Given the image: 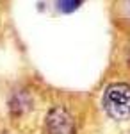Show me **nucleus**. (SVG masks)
Wrapping results in <instances>:
<instances>
[{
    "label": "nucleus",
    "instance_id": "nucleus-2",
    "mask_svg": "<svg viewBox=\"0 0 130 134\" xmlns=\"http://www.w3.org/2000/svg\"><path fill=\"white\" fill-rule=\"evenodd\" d=\"M46 134H77V125L66 107L55 105L46 114Z\"/></svg>",
    "mask_w": 130,
    "mask_h": 134
},
{
    "label": "nucleus",
    "instance_id": "nucleus-3",
    "mask_svg": "<svg viewBox=\"0 0 130 134\" xmlns=\"http://www.w3.org/2000/svg\"><path fill=\"white\" fill-rule=\"evenodd\" d=\"M86 0H55V7L61 13H73L84 4Z\"/></svg>",
    "mask_w": 130,
    "mask_h": 134
},
{
    "label": "nucleus",
    "instance_id": "nucleus-1",
    "mask_svg": "<svg viewBox=\"0 0 130 134\" xmlns=\"http://www.w3.org/2000/svg\"><path fill=\"white\" fill-rule=\"evenodd\" d=\"M102 105L112 120L125 122L130 118V84L114 82L103 93Z\"/></svg>",
    "mask_w": 130,
    "mask_h": 134
}]
</instances>
